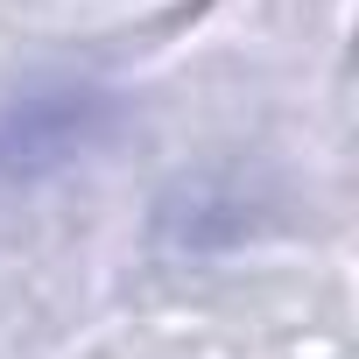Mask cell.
Segmentation results:
<instances>
[{
    "label": "cell",
    "instance_id": "cell-1",
    "mask_svg": "<svg viewBox=\"0 0 359 359\" xmlns=\"http://www.w3.org/2000/svg\"><path fill=\"white\" fill-rule=\"evenodd\" d=\"M106 99H92L85 85H64V92H29L15 99L8 113H0V169H15V176H36L64 155H78L99 127Z\"/></svg>",
    "mask_w": 359,
    "mask_h": 359
}]
</instances>
